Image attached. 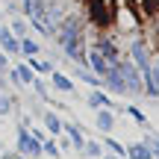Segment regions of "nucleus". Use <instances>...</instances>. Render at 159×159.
<instances>
[{"label":"nucleus","mask_w":159,"mask_h":159,"mask_svg":"<svg viewBox=\"0 0 159 159\" xmlns=\"http://www.w3.org/2000/svg\"><path fill=\"white\" fill-rule=\"evenodd\" d=\"M94 127H97V130H100V133H106V136H109V133H112V127H115V115L109 112L106 106H103V109H97V118H94Z\"/></svg>","instance_id":"nucleus-4"},{"label":"nucleus","mask_w":159,"mask_h":159,"mask_svg":"<svg viewBox=\"0 0 159 159\" xmlns=\"http://www.w3.org/2000/svg\"><path fill=\"white\" fill-rule=\"evenodd\" d=\"M148 144H150V150H153V159H159V136H150Z\"/></svg>","instance_id":"nucleus-18"},{"label":"nucleus","mask_w":159,"mask_h":159,"mask_svg":"<svg viewBox=\"0 0 159 159\" xmlns=\"http://www.w3.org/2000/svg\"><path fill=\"white\" fill-rule=\"evenodd\" d=\"M41 153H47V156H53V159H59V153H62V148H59L53 139H44L41 142Z\"/></svg>","instance_id":"nucleus-9"},{"label":"nucleus","mask_w":159,"mask_h":159,"mask_svg":"<svg viewBox=\"0 0 159 159\" xmlns=\"http://www.w3.org/2000/svg\"><path fill=\"white\" fill-rule=\"evenodd\" d=\"M94 47H97V50H100V53H103V56H106L112 65H118V62H121V53H118V47H115V41H109V39H100Z\"/></svg>","instance_id":"nucleus-5"},{"label":"nucleus","mask_w":159,"mask_h":159,"mask_svg":"<svg viewBox=\"0 0 159 159\" xmlns=\"http://www.w3.org/2000/svg\"><path fill=\"white\" fill-rule=\"evenodd\" d=\"M127 159H153V150L148 142H136L127 148Z\"/></svg>","instance_id":"nucleus-6"},{"label":"nucleus","mask_w":159,"mask_h":159,"mask_svg":"<svg viewBox=\"0 0 159 159\" xmlns=\"http://www.w3.org/2000/svg\"><path fill=\"white\" fill-rule=\"evenodd\" d=\"M53 85H56L59 91H74L71 80H68V77H62V74H53Z\"/></svg>","instance_id":"nucleus-11"},{"label":"nucleus","mask_w":159,"mask_h":159,"mask_svg":"<svg viewBox=\"0 0 159 159\" xmlns=\"http://www.w3.org/2000/svg\"><path fill=\"white\" fill-rule=\"evenodd\" d=\"M106 148L112 150L115 156H127V148H124V144H121V142H115V139H106Z\"/></svg>","instance_id":"nucleus-13"},{"label":"nucleus","mask_w":159,"mask_h":159,"mask_svg":"<svg viewBox=\"0 0 159 159\" xmlns=\"http://www.w3.org/2000/svg\"><path fill=\"white\" fill-rule=\"evenodd\" d=\"M33 68H35V71H41V74H53L50 62H39V59H33Z\"/></svg>","instance_id":"nucleus-17"},{"label":"nucleus","mask_w":159,"mask_h":159,"mask_svg":"<svg viewBox=\"0 0 159 159\" xmlns=\"http://www.w3.org/2000/svg\"><path fill=\"white\" fill-rule=\"evenodd\" d=\"M89 106H94V109H103V106H106V109H109V97L100 94V91H94V94L89 97Z\"/></svg>","instance_id":"nucleus-10"},{"label":"nucleus","mask_w":159,"mask_h":159,"mask_svg":"<svg viewBox=\"0 0 159 159\" xmlns=\"http://www.w3.org/2000/svg\"><path fill=\"white\" fill-rule=\"evenodd\" d=\"M44 127H47V130L53 133V136H59L65 124H62V121H59V118H56V115H53V112H47V115H44Z\"/></svg>","instance_id":"nucleus-8"},{"label":"nucleus","mask_w":159,"mask_h":159,"mask_svg":"<svg viewBox=\"0 0 159 159\" xmlns=\"http://www.w3.org/2000/svg\"><path fill=\"white\" fill-rule=\"evenodd\" d=\"M127 112H130V115H133V118H136V121H139V124H148V121H144V115H142V112H139V109H136V106H130V109H127Z\"/></svg>","instance_id":"nucleus-20"},{"label":"nucleus","mask_w":159,"mask_h":159,"mask_svg":"<svg viewBox=\"0 0 159 159\" xmlns=\"http://www.w3.org/2000/svg\"><path fill=\"white\" fill-rule=\"evenodd\" d=\"M15 80H18V83H33V71H30L27 65H21L18 74H15Z\"/></svg>","instance_id":"nucleus-15"},{"label":"nucleus","mask_w":159,"mask_h":159,"mask_svg":"<svg viewBox=\"0 0 159 159\" xmlns=\"http://www.w3.org/2000/svg\"><path fill=\"white\" fill-rule=\"evenodd\" d=\"M118 24H121L124 30H133V27H136V18H133L130 12H124V9H121V12H118Z\"/></svg>","instance_id":"nucleus-12"},{"label":"nucleus","mask_w":159,"mask_h":159,"mask_svg":"<svg viewBox=\"0 0 159 159\" xmlns=\"http://www.w3.org/2000/svg\"><path fill=\"white\" fill-rule=\"evenodd\" d=\"M150 71H153V80H156V89H159V56H156V62H150Z\"/></svg>","instance_id":"nucleus-21"},{"label":"nucleus","mask_w":159,"mask_h":159,"mask_svg":"<svg viewBox=\"0 0 159 159\" xmlns=\"http://www.w3.org/2000/svg\"><path fill=\"white\" fill-rule=\"evenodd\" d=\"M83 153H85V156H100L103 148H100L97 142H85V144H83Z\"/></svg>","instance_id":"nucleus-14"},{"label":"nucleus","mask_w":159,"mask_h":159,"mask_svg":"<svg viewBox=\"0 0 159 159\" xmlns=\"http://www.w3.org/2000/svg\"><path fill=\"white\" fill-rule=\"evenodd\" d=\"M18 153H21L24 159L41 156V142H39V139H33V133H30L27 127H21V130H18Z\"/></svg>","instance_id":"nucleus-1"},{"label":"nucleus","mask_w":159,"mask_h":159,"mask_svg":"<svg viewBox=\"0 0 159 159\" xmlns=\"http://www.w3.org/2000/svg\"><path fill=\"white\" fill-rule=\"evenodd\" d=\"M62 130H68V139H71V144H74L77 150H83V144H85V139H83V133H80L77 127H71V124H65Z\"/></svg>","instance_id":"nucleus-7"},{"label":"nucleus","mask_w":159,"mask_h":159,"mask_svg":"<svg viewBox=\"0 0 159 159\" xmlns=\"http://www.w3.org/2000/svg\"><path fill=\"white\" fill-rule=\"evenodd\" d=\"M9 109H12V100H9V97H0V115H6V112H9Z\"/></svg>","instance_id":"nucleus-19"},{"label":"nucleus","mask_w":159,"mask_h":159,"mask_svg":"<svg viewBox=\"0 0 159 159\" xmlns=\"http://www.w3.org/2000/svg\"><path fill=\"white\" fill-rule=\"evenodd\" d=\"M130 59L136 62L139 71H150V56H148V47H144V41H133V47H130Z\"/></svg>","instance_id":"nucleus-2"},{"label":"nucleus","mask_w":159,"mask_h":159,"mask_svg":"<svg viewBox=\"0 0 159 159\" xmlns=\"http://www.w3.org/2000/svg\"><path fill=\"white\" fill-rule=\"evenodd\" d=\"M0 159H24V156H21V153L15 150V153H0Z\"/></svg>","instance_id":"nucleus-23"},{"label":"nucleus","mask_w":159,"mask_h":159,"mask_svg":"<svg viewBox=\"0 0 159 159\" xmlns=\"http://www.w3.org/2000/svg\"><path fill=\"white\" fill-rule=\"evenodd\" d=\"M24 53H30V56H35V53H39V44H35V41H30V39H24Z\"/></svg>","instance_id":"nucleus-16"},{"label":"nucleus","mask_w":159,"mask_h":159,"mask_svg":"<svg viewBox=\"0 0 159 159\" xmlns=\"http://www.w3.org/2000/svg\"><path fill=\"white\" fill-rule=\"evenodd\" d=\"M0 153H3V148H0Z\"/></svg>","instance_id":"nucleus-24"},{"label":"nucleus","mask_w":159,"mask_h":159,"mask_svg":"<svg viewBox=\"0 0 159 159\" xmlns=\"http://www.w3.org/2000/svg\"><path fill=\"white\" fill-rule=\"evenodd\" d=\"M12 30H15L18 35H24V33H27V24H24V21H15V27H12Z\"/></svg>","instance_id":"nucleus-22"},{"label":"nucleus","mask_w":159,"mask_h":159,"mask_svg":"<svg viewBox=\"0 0 159 159\" xmlns=\"http://www.w3.org/2000/svg\"><path fill=\"white\" fill-rule=\"evenodd\" d=\"M85 62H89V65H91V68H94V71H97L100 77H106L109 71H112V62H109V59L103 56V53L97 50V47H91V53L85 56Z\"/></svg>","instance_id":"nucleus-3"}]
</instances>
